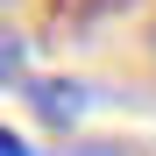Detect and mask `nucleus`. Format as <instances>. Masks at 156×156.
<instances>
[{
  "instance_id": "3",
  "label": "nucleus",
  "mask_w": 156,
  "mask_h": 156,
  "mask_svg": "<svg viewBox=\"0 0 156 156\" xmlns=\"http://www.w3.org/2000/svg\"><path fill=\"white\" fill-rule=\"evenodd\" d=\"M0 7H14V0H0Z\"/></svg>"
},
{
  "instance_id": "2",
  "label": "nucleus",
  "mask_w": 156,
  "mask_h": 156,
  "mask_svg": "<svg viewBox=\"0 0 156 156\" xmlns=\"http://www.w3.org/2000/svg\"><path fill=\"white\" fill-rule=\"evenodd\" d=\"M92 156H107V149H92ZM142 156H149V149H142Z\"/></svg>"
},
{
  "instance_id": "1",
  "label": "nucleus",
  "mask_w": 156,
  "mask_h": 156,
  "mask_svg": "<svg viewBox=\"0 0 156 156\" xmlns=\"http://www.w3.org/2000/svg\"><path fill=\"white\" fill-rule=\"evenodd\" d=\"M0 156H29V142H21L14 128H0Z\"/></svg>"
}]
</instances>
